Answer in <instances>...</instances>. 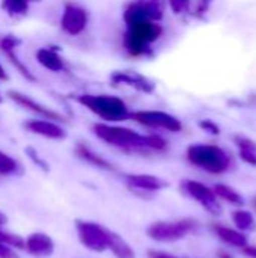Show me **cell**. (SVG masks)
I'll list each match as a JSON object with an SVG mask.
<instances>
[{
	"instance_id": "cell-1",
	"label": "cell",
	"mask_w": 256,
	"mask_h": 258,
	"mask_svg": "<svg viewBox=\"0 0 256 258\" xmlns=\"http://www.w3.org/2000/svg\"><path fill=\"white\" fill-rule=\"evenodd\" d=\"M94 133L104 142L121 148H152L163 150L166 142L160 136H142L137 132L110 124H94Z\"/></svg>"
},
{
	"instance_id": "cell-2",
	"label": "cell",
	"mask_w": 256,
	"mask_h": 258,
	"mask_svg": "<svg viewBox=\"0 0 256 258\" xmlns=\"http://www.w3.org/2000/svg\"><path fill=\"white\" fill-rule=\"evenodd\" d=\"M78 104L91 110L94 115L104 121L110 122H119L130 119V109L127 103L116 97L109 94H81L72 97Z\"/></svg>"
},
{
	"instance_id": "cell-3",
	"label": "cell",
	"mask_w": 256,
	"mask_h": 258,
	"mask_svg": "<svg viewBox=\"0 0 256 258\" xmlns=\"http://www.w3.org/2000/svg\"><path fill=\"white\" fill-rule=\"evenodd\" d=\"M163 33L158 21H140L127 26L124 35V48L133 57H143L149 54V45L155 42Z\"/></svg>"
},
{
	"instance_id": "cell-4",
	"label": "cell",
	"mask_w": 256,
	"mask_h": 258,
	"mask_svg": "<svg viewBox=\"0 0 256 258\" xmlns=\"http://www.w3.org/2000/svg\"><path fill=\"white\" fill-rule=\"evenodd\" d=\"M187 156L193 165L214 174L223 172L229 165L225 151L213 145H193L189 148Z\"/></svg>"
},
{
	"instance_id": "cell-5",
	"label": "cell",
	"mask_w": 256,
	"mask_h": 258,
	"mask_svg": "<svg viewBox=\"0 0 256 258\" xmlns=\"http://www.w3.org/2000/svg\"><path fill=\"white\" fill-rule=\"evenodd\" d=\"M130 119L134 122L149 127V128H161L167 132H180L181 122L172 116L170 113L161 110H137L130 113Z\"/></svg>"
},
{
	"instance_id": "cell-6",
	"label": "cell",
	"mask_w": 256,
	"mask_h": 258,
	"mask_svg": "<svg viewBox=\"0 0 256 258\" xmlns=\"http://www.w3.org/2000/svg\"><path fill=\"white\" fill-rule=\"evenodd\" d=\"M89 23V12L74 3H66L60 17V27L66 35L77 36L84 32Z\"/></svg>"
},
{
	"instance_id": "cell-7",
	"label": "cell",
	"mask_w": 256,
	"mask_h": 258,
	"mask_svg": "<svg viewBox=\"0 0 256 258\" xmlns=\"http://www.w3.org/2000/svg\"><path fill=\"white\" fill-rule=\"evenodd\" d=\"M6 97L11 101H14L15 104H18L20 107H23V109H26V110L38 115V116H41L42 119H48V121H54V122H63L65 121V118L60 113H57L56 110H53V109H50V107L38 103V101H35L33 98H30L29 95H26V94H23L20 91L9 89L6 92Z\"/></svg>"
},
{
	"instance_id": "cell-8",
	"label": "cell",
	"mask_w": 256,
	"mask_h": 258,
	"mask_svg": "<svg viewBox=\"0 0 256 258\" xmlns=\"http://www.w3.org/2000/svg\"><path fill=\"white\" fill-rule=\"evenodd\" d=\"M110 82L113 85L131 86L136 91L143 92V94H152L155 91V83L136 71H115L110 76Z\"/></svg>"
},
{
	"instance_id": "cell-9",
	"label": "cell",
	"mask_w": 256,
	"mask_h": 258,
	"mask_svg": "<svg viewBox=\"0 0 256 258\" xmlns=\"http://www.w3.org/2000/svg\"><path fill=\"white\" fill-rule=\"evenodd\" d=\"M24 127L39 136L48 138V139H65L66 138V132L63 127H60L57 122L54 121H48V119H29Z\"/></svg>"
},
{
	"instance_id": "cell-10",
	"label": "cell",
	"mask_w": 256,
	"mask_h": 258,
	"mask_svg": "<svg viewBox=\"0 0 256 258\" xmlns=\"http://www.w3.org/2000/svg\"><path fill=\"white\" fill-rule=\"evenodd\" d=\"M35 57H36V60H38L45 70H48V71L60 73V71L65 70V60H63V57L60 56L57 47H53V45L41 47V48L36 50Z\"/></svg>"
},
{
	"instance_id": "cell-11",
	"label": "cell",
	"mask_w": 256,
	"mask_h": 258,
	"mask_svg": "<svg viewBox=\"0 0 256 258\" xmlns=\"http://www.w3.org/2000/svg\"><path fill=\"white\" fill-rule=\"evenodd\" d=\"M186 186H187V190H189L196 200L202 201L207 207H211V210H213V207H216V209L219 210V207L216 206V200H214L213 190H210L208 187H205L204 184L196 183V181H187Z\"/></svg>"
},
{
	"instance_id": "cell-12",
	"label": "cell",
	"mask_w": 256,
	"mask_h": 258,
	"mask_svg": "<svg viewBox=\"0 0 256 258\" xmlns=\"http://www.w3.org/2000/svg\"><path fill=\"white\" fill-rule=\"evenodd\" d=\"M33 2L41 0H2L0 6L9 17H23L29 12V6Z\"/></svg>"
},
{
	"instance_id": "cell-13",
	"label": "cell",
	"mask_w": 256,
	"mask_h": 258,
	"mask_svg": "<svg viewBox=\"0 0 256 258\" xmlns=\"http://www.w3.org/2000/svg\"><path fill=\"white\" fill-rule=\"evenodd\" d=\"M186 233V227L184 225H178V224H164V225H158L157 227V233L155 237L161 239V240H172V239H178Z\"/></svg>"
},
{
	"instance_id": "cell-14",
	"label": "cell",
	"mask_w": 256,
	"mask_h": 258,
	"mask_svg": "<svg viewBox=\"0 0 256 258\" xmlns=\"http://www.w3.org/2000/svg\"><path fill=\"white\" fill-rule=\"evenodd\" d=\"M6 57L9 59V62L14 65V68L17 70V73H20V76L21 77H24L27 82H32V83H35L36 82V77L33 76V73L26 67V63L24 62H21L20 60V57L17 56V50H14V51H8L6 53Z\"/></svg>"
},
{
	"instance_id": "cell-15",
	"label": "cell",
	"mask_w": 256,
	"mask_h": 258,
	"mask_svg": "<svg viewBox=\"0 0 256 258\" xmlns=\"http://www.w3.org/2000/svg\"><path fill=\"white\" fill-rule=\"evenodd\" d=\"M219 236H220L225 242H228V243H231V245H235V246H244V245H246V237H244L243 234L234 231V230H229V228H219Z\"/></svg>"
},
{
	"instance_id": "cell-16",
	"label": "cell",
	"mask_w": 256,
	"mask_h": 258,
	"mask_svg": "<svg viewBox=\"0 0 256 258\" xmlns=\"http://www.w3.org/2000/svg\"><path fill=\"white\" fill-rule=\"evenodd\" d=\"M77 153H78L84 160H88V162H91V163H94V165H97V166H101V168H112L104 159H101L100 156H97L95 153H92L89 148H86V147H83V145H80V147L77 148Z\"/></svg>"
},
{
	"instance_id": "cell-17",
	"label": "cell",
	"mask_w": 256,
	"mask_h": 258,
	"mask_svg": "<svg viewBox=\"0 0 256 258\" xmlns=\"http://www.w3.org/2000/svg\"><path fill=\"white\" fill-rule=\"evenodd\" d=\"M131 183L137 187L142 189H158L160 187V180L149 177V175H137V177H130Z\"/></svg>"
},
{
	"instance_id": "cell-18",
	"label": "cell",
	"mask_w": 256,
	"mask_h": 258,
	"mask_svg": "<svg viewBox=\"0 0 256 258\" xmlns=\"http://www.w3.org/2000/svg\"><path fill=\"white\" fill-rule=\"evenodd\" d=\"M21 45V39L14 35H5L0 38V50L6 54L8 51H14Z\"/></svg>"
},
{
	"instance_id": "cell-19",
	"label": "cell",
	"mask_w": 256,
	"mask_h": 258,
	"mask_svg": "<svg viewBox=\"0 0 256 258\" xmlns=\"http://www.w3.org/2000/svg\"><path fill=\"white\" fill-rule=\"evenodd\" d=\"M17 168V163L14 159H11L8 154H5L3 151H0V172L2 174H11L14 172Z\"/></svg>"
},
{
	"instance_id": "cell-20",
	"label": "cell",
	"mask_w": 256,
	"mask_h": 258,
	"mask_svg": "<svg viewBox=\"0 0 256 258\" xmlns=\"http://www.w3.org/2000/svg\"><path fill=\"white\" fill-rule=\"evenodd\" d=\"M234 221L238 224V227H241V228H250L252 225H253V219H252V216L247 213V212H237L235 215H234Z\"/></svg>"
},
{
	"instance_id": "cell-21",
	"label": "cell",
	"mask_w": 256,
	"mask_h": 258,
	"mask_svg": "<svg viewBox=\"0 0 256 258\" xmlns=\"http://www.w3.org/2000/svg\"><path fill=\"white\" fill-rule=\"evenodd\" d=\"M216 192H217L220 197H223L225 200L231 201V203H241L240 197H238L232 189H229L228 186H217V187H216Z\"/></svg>"
},
{
	"instance_id": "cell-22",
	"label": "cell",
	"mask_w": 256,
	"mask_h": 258,
	"mask_svg": "<svg viewBox=\"0 0 256 258\" xmlns=\"http://www.w3.org/2000/svg\"><path fill=\"white\" fill-rule=\"evenodd\" d=\"M26 153H27V154L30 156V159H32V160H33V162H35L36 165H39V166H42L44 169L47 168V166H45V163H44V162H42V160L39 159V156L36 154V151H35V150H33L32 147H29V148H26Z\"/></svg>"
},
{
	"instance_id": "cell-23",
	"label": "cell",
	"mask_w": 256,
	"mask_h": 258,
	"mask_svg": "<svg viewBox=\"0 0 256 258\" xmlns=\"http://www.w3.org/2000/svg\"><path fill=\"white\" fill-rule=\"evenodd\" d=\"M169 2H170V5H172L174 11H175V12H178L187 0H169Z\"/></svg>"
},
{
	"instance_id": "cell-24",
	"label": "cell",
	"mask_w": 256,
	"mask_h": 258,
	"mask_svg": "<svg viewBox=\"0 0 256 258\" xmlns=\"http://www.w3.org/2000/svg\"><path fill=\"white\" fill-rule=\"evenodd\" d=\"M201 125H202L204 128H208V130L214 132V133H217V132H219V130H217V127H216L214 124H211L210 121H204V122H201Z\"/></svg>"
},
{
	"instance_id": "cell-25",
	"label": "cell",
	"mask_w": 256,
	"mask_h": 258,
	"mask_svg": "<svg viewBox=\"0 0 256 258\" xmlns=\"http://www.w3.org/2000/svg\"><path fill=\"white\" fill-rule=\"evenodd\" d=\"M0 80L2 82H8L9 80V76H8V73H6V70L3 68L2 63H0Z\"/></svg>"
},
{
	"instance_id": "cell-26",
	"label": "cell",
	"mask_w": 256,
	"mask_h": 258,
	"mask_svg": "<svg viewBox=\"0 0 256 258\" xmlns=\"http://www.w3.org/2000/svg\"><path fill=\"white\" fill-rule=\"evenodd\" d=\"M3 103V97H2V94H0V104Z\"/></svg>"
}]
</instances>
